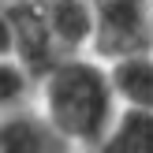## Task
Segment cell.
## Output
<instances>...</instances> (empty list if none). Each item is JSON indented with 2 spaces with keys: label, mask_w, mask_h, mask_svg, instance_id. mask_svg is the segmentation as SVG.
<instances>
[{
  "label": "cell",
  "mask_w": 153,
  "mask_h": 153,
  "mask_svg": "<svg viewBox=\"0 0 153 153\" xmlns=\"http://www.w3.org/2000/svg\"><path fill=\"white\" fill-rule=\"evenodd\" d=\"M105 71H108L120 108L153 112V49L112 56V60H105Z\"/></svg>",
  "instance_id": "6"
},
{
  "label": "cell",
  "mask_w": 153,
  "mask_h": 153,
  "mask_svg": "<svg viewBox=\"0 0 153 153\" xmlns=\"http://www.w3.org/2000/svg\"><path fill=\"white\" fill-rule=\"evenodd\" d=\"M26 101H34V82L26 79V71L15 60H0V112Z\"/></svg>",
  "instance_id": "8"
},
{
  "label": "cell",
  "mask_w": 153,
  "mask_h": 153,
  "mask_svg": "<svg viewBox=\"0 0 153 153\" xmlns=\"http://www.w3.org/2000/svg\"><path fill=\"white\" fill-rule=\"evenodd\" d=\"M7 4V0H4ZM0 4V60H11V19H7V7Z\"/></svg>",
  "instance_id": "9"
},
{
  "label": "cell",
  "mask_w": 153,
  "mask_h": 153,
  "mask_svg": "<svg viewBox=\"0 0 153 153\" xmlns=\"http://www.w3.org/2000/svg\"><path fill=\"white\" fill-rule=\"evenodd\" d=\"M94 45L90 56L112 60L123 52L153 49V0H90Z\"/></svg>",
  "instance_id": "2"
},
{
  "label": "cell",
  "mask_w": 153,
  "mask_h": 153,
  "mask_svg": "<svg viewBox=\"0 0 153 153\" xmlns=\"http://www.w3.org/2000/svg\"><path fill=\"white\" fill-rule=\"evenodd\" d=\"M0 153H75L49 127L34 101L0 112Z\"/></svg>",
  "instance_id": "4"
},
{
  "label": "cell",
  "mask_w": 153,
  "mask_h": 153,
  "mask_svg": "<svg viewBox=\"0 0 153 153\" xmlns=\"http://www.w3.org/2000/svg\"><path fill=\"white\" fill-rule=\"evenodd\" d=\"M90 153H153V112L120 108Z\"/></svg>",
  "instance_id": "7"
},
{
  "label": "cell",
  "mask_w": 153,
  "mask_h": 153,
  "mask_svg": "<svg viewBox=\"0 0 153 153\" xmlns=\"http://www.w3.org/2000/svg\"><path fill=\"white\" fill-rule=\"evenodd\" d=\"M4 7H7V19H11V60L26 71L30 82L45 79L64 60V52L52 41L37 0H7Z\"/></svg>",
  "instance_id": "3"
},
{
  "label": "cell",
  "mask_w": 153,
  "mask_h": 153,
  "mask_svg": "<svg viewBox=\"0 0 153 153\" xmlns=\"http://www.w3.org/2000/svg\"><path fill=\"white\" fill-rule=\"evenodd\" d=\"M34 105L75 153H90L120 112L105 60L90 52L64 56L45 79H37Z\"/></svg>",
  "instance_id": "1"
},
{
  "label": "cell",
  "mask_w": 153,
  "mask_h": 153,
  "mask_svg": "<svg viewBox=\"0 0 153 153\" xmlns=\"http://www.w3.org/2000/svg\"><path fill=\"white\" fill-rule=\"evenodd\" d=\"M0 4H4V0H0Z\"/></svg>",
  "instance_id": "10"
},
{
  "label": "cell",
  "mask_w": 153,
  "mask_h": 153,
  "mask_svg": "<svg viewBox=\"0 0 153 153\" xmlns=\"http://www.w3.org/2000/svg\"><path fill=\"white\" fill-rule=\"evenodd\" d=\"M45 15V26H49L52 41L60 45L64 56H79L90 52L94 45V7L90 0H37Z\"/></svg>",
  "instance_id": "5"
}]
</instances>
